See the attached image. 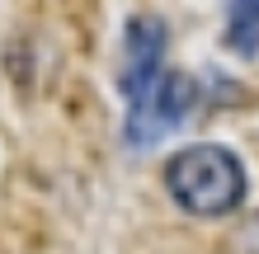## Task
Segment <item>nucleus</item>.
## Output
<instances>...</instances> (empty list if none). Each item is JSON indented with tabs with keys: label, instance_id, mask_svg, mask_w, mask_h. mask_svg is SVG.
Masks as SVG:
<instances>
[{
	"label": "nucleus",
	"instance_id": "f257e3e1",
	"mask_svg": "<svg viewBox=\"0 0 259 254\" xmlns=\"http://www.w3.org/2000/svg\"><path fill=\"white\" fill-rule=\"evenodd\" d=\"M245 165L236 151L217 141H193L165 165V193L175 198L179 212L189 217H226L245 202Z\"/></svg>",
	"mask_w": 259,
	"mask_h": 254
},
{
	"label": "nucleus",
	"instance_id": "f03ea898",
	"mask_svg": "<svg viewBox=\"0 0 259 254\" xmlns=\"http://www.w3.org/2000/svg\"><path fill=\"white\" fill-rule=\"evenodd\" d=\"M165 24L156 19V14H132L127 28H123V62H118V89H123L127 109H137L151 89H156V80L165 76L160 62H165Z\"/></svg>",
	"mask_w": 259,
	"mask_h": 254
},
{
	"label": "nucleus",
	"instance_id": "7ed1b4c3",
	"mask_svg": "<svg viewBox=\"0 0 259 254\" xmlns=\"http://www.w3.org/2000/svg\"><path fill=\"white\" fill-rule=\"evenodd\" d=\"M193 104H198V85L184 71H165L156 89L137 109H127V146H151L156 137H165L170 127H179L193 113Z\"/></svg>",
	"mask_w": 259,
	"mask_h": 254
},
{
	"label": "nucleus",
	"instance_id": "20e7f679",
	"mask_svg": "<svg viewBox=\"0 0 259 254\" xmlns=\"http://www.w3.org/2000/svg\"><path fill=\"white\" fill-rule=\"evenodd\" d=\"M226 47L240 57L259 52V0H231L226 5Z\"/></svg>",
	"mask_w": 259,
	"mask_h": 254
}]
</instances>
